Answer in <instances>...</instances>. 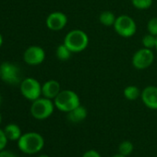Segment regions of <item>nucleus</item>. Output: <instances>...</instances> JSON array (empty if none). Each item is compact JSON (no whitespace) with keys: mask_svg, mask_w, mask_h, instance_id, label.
<instances>
[{"mask_svg":"<svg viewBox=\"0 0 157 157\" xmlns=\"http://www.w3.org/2000/svg\"><path fill=\"white\" fill-rule=\"evenodd\" d=\"M133 150H134V145L129 140H124L118 146V151H119V153L122 154V155H125V156L130 155L132 153Z\"/></svg>","mask_w":157,"mask_h":157,"instance_id":"obj_18","label":"nucleus"},{"mask_svg":"<svg viewBox=\"0 0 157 157\" xmlns=\"http://www.w3.org/2000/svg\"><path fill=\"white\" fill-rule=\"evenodd\" d=\"M90 39L88 34L81 29L69 31L66 34L63 42L72 53H81L84 51L88 47Z\"/></svg>","mask_w":157,"mask_h":157,"instance_id":"obj_1","label":"nucleus"},{"mask_svg":"<svg viewBox=\"0 0 157 157\" xmlns=\"http://www.w3.org/2000/svg\"><path fill=\"white\" fill-rule=\"evenodd\" d=\"M140 94L141 91L139 87L135 85H128L125 87V89L123 90V95L128 101H135L139 99L140 97Z\"/></svg>","mask_w":157,"mask_h":157,"instance_id":"obj_16","label":"nucleus"},{"mask_svg":"<svg viewBox=\"0 0 157 157\" xmlns=\"http://www.w3.org/2000/svg\"><path fill=\"white\" fill-rule=\"evenodd\" d=\"M87 116H88V111H87L86 107L82 105H80L76 108H74L73 110L67 113V120L69 122L75 123V124H78V123H81V122L84 121L86 119Z\"/></svg>","mask_w":157,"mask_h":157,"instance_id":"obj_13","label":"nucleus"},{"mask_svg":"<svg viewBox=\"0 0 157 157\" xmlns=\"http://www.w3.org/2000/svg\"><path fill=\"white\" fill-rule=\"evenodd\" d=\"M141 44L143 45V47L148 48V49H152L155 48V44H156V36L151 34V33H147L145 34L142 39H141Z\"/></svg>","mask_w":157,"mask_h":157,"instance_id":"obj_20","label":"nucleus"},{"mask_svg":"<svg viewBox=\"0 0 157 157\" xmlns=\"http://www.w3.org/2000/svg\"><path fill=\"white\" fill-rule=\"evenodd\" d=\"M1 122H2V116L0 114V124H1Z\"/></svg>","mask_w":157,"mask_h":157,"instance_id":"obj_29","label":"nucleus"},{"mask_svg":"<svg viewBox=\"0 0 157 157\" xmlns=\"http://www.w3.org/2000/svg\"><path fill=\"white\" fill-rule=\"evenodd\" d=\"M147 32L154 36H157V17L150 19L147 22Z\"/></svg>","mask_w":157,"mask_h":157,"instance_id":"obj_21","label":"nucleus"},{"mask_svg":"<svg viewBox=\"0 0 157 157\" xmlns=\"http://www.w3.org/2000/svg\"><path fill=\"white\" fill-rule=\"evenodd\" d=\"M3 42H4L3 36H2V34H1V33H0V47L2 46V44H3Z\"/></svg>","mask_w":157,"mask_h":157,"instance_id":"obj_25","label":"nucleus"},{"mask_svg":"<svg viewBox=\"0 0 157 157\" xmlns=\"http://www.w3.org/2000/svg\"><path fill=\"white\" fill-rule=\"evenodd\" d=\"M8 138L5 134V131L0 128V151L5 150V147L7 146L8 143Z\"/></svg>","mask_w":157,"mask_h":157,"instance_id":"obj_22","label":"nucleus"},{"mask_svg":"<svg viewBox=\"0 0 157 157\" xmlns=\"http://www.w3.org/2000/svg\"><path fill=\"white\" fill-rule=\"evenodd\" d=\"M117 34L123 38H130L137 32V24L132 17L127 14H122L117 17L113 26Z\"/></svg>","mask_w":157,"mask_h":157,"instance_id":"obj_5","label":"nucleus"},{"mask_svg":"<svg viewBox=\"0 0 157 157\" xmlns=\"http://www.w3.org/2000/svg\"><path fill=\"white\" fill-rule=\"evenodd\" d=\"M155 50L157 52V36H156V44H155Z\"/></svg>","mask_w":157,"mask_h":157,"instance_id":"obj_28","label":"nucleus"},{"mask_svg":"<svg viewBox=\"0 0 157 157\" xmlns=\"http://www.w3.org/2000/svg\"><path fill=\"white\" fill-rule=\"evenodd\" d=\"M61 92V85L56 80L46 81L42 85V96L54 100Z\"/></svg>","mask_w":157,"mask_h":157,"instance_id":"obj_12","label":"nucleus"},{"mask_svg":"<svg viewBox=\"0 0 157 157\" xmlns=\"http://www.w3.org/2000/svg\"><path fill=\"white\" fill-rule=\"evenodd\" d=\"M45 59V51L39 45H31L23 53V60L30 66H38Z\"/></svg>","mask_w":157,"mask_h":157,"instance_id":"obj_9","label":"nucleus"},{"mask_svg":"<svg viewBox=\"0 0 157 157\" xmlns=\"http://www.w3.org/2000/svg\"><path fill=\"white\" fill-rule=\"evenodd\" d=\"M1 102H2V97H1V95H0V105H1Z\"/></svg>","mask_w":157,"mask_h":157,"instance_id":"obj_30","label":"nucleus"},{"mask_svg":"<svg viewBox=\"0 0 157 157\" xmlns=\"http://www.w3.org/2000/svg\"><path fill=\"white\" fill-rule=\"evenodd\" d=\"M39 157H50V156H48V155H46V154H42V155H40Z\"/></svg>","mask_w":157,"mask_h":157,"instance_id":"obj_27","label":"nucleus"},{"mask_svg":"<svg viewBox=\"0 0 157 157\" xmlns=\"http://www.w3.org/2000/svg\"><path fill=\"white\" fill-rule=\"evenodd\" d=\"M154 61V53L151 49L142 47L137 50L131 58L132 67L138 70L147 69L151 66Z\"/></svg>","mask_w":157,"mask_h":157,"instance_id":"obj_8","label":"nucleus"},{"mask_svg":"<svg viewBox=\"0 0 157 157\" xmlns=\"http://www.w3.org/2000/svg\"><path fill=\"white\" fill-rule=\"evenodd\" d=\"M67 16L61 11H54L50 13L45 19L46 27L53 32H59L63 30L67 24Z\"/></svg>","mask_w":157,"mask_h":157,"instance_id":"obj_10","label":"nucleus"},{"mask_svg":"<svg viewBox=\"0 0 157 157\" xmlns=\"http://www.w3.org/2000/svg\"><path fill=\"white\" fill-rule=\"evenodd\" d=\"M1 80L10 85H18L21 82V71L18 65L11 62H3L0 65Z\"/></svg>","mask_w":157,"mask_h":157,"instance_id":"obj_7","label":"nucleus"},{"mask_svg":"<svg viewBox=\"0 0 157 157\" xmlns=\"http://www.w3.org/2000/svg\"><path fill=\"white\" fill-rule=\"evenodd\" d=\"M4 131L9 140H18L22 135L21 128L17 124H14V123H10L7 125L5 127Z\"/></svg>","mask_w":157,"mask_h":157,"instance_id":"obj_14","label":"nucleus"},{"mask_svg":"<svg viewBox=\"0 0 157 157\" xmlns=\"http://www.w3.org/2000/svg\"><path fill=\"white\" fill-rule=\"evenodd\" d=\"M141 101L143 105L151 109V110H157V87L153 85L146 86L140 94Z\"/></svg>","mask_w":157,"mask_h":157,"instance_id":"obj_11","label":"nucleus"},{"mask_svg":"<svg viewBox=\"0 0 157 157\" xmlns=\"http://www.w3.org/2000/svg\"><path fill=\"white\" fill-rule=\"evenodd\" d=\"M152 0H131V5L138 10H147L152 5Z\"/></svg>","mask_w":157,"mask_h":157,"instance_id":"obj_19","label":"nucleus"},{"mask_svg":"<svg viewBox=\"0 0 157 157\" xmlns=\"http://www.w3.org/2000/svg\"><path fill=\"white\" fill-rule=\"evenodd\" d=\"M117 17L110 10H105L99 15V21L105 27H113L116 22Z\"/></svg>","mask_w":157,"mask_h":157,"instance_id":"obj_15","label":"nucleus"},{"mask_svg":"<svg viewBox=\"0 0 157 157\" xmlns=\"http://www.w3.org/2000/svg\"><path fill=\"white\" fill-rule=\"evenodd\" d=\"M73 53L65 45V44H59L56 49V58L60 61H67L71 55Z\"/></svg>","mask_w":157,"mask_h":157,"instance_id":"obj_17","label":"nucleus"},{"mask_svg":"<svg viewBox=\"0 0 157 157\" xmlns=\"http://www.w3.org/2000/svg\"><path fill=\"white\" fill-rule=\"evenodd\" d=\"M44 146L43 136L37 132H27L18 140L19 149L26 154H34L42 151Z\"/></svg>","mask_w":157,"mask_h":157,"instance_id":"obj_2","label":"nucleus"},{"mask_svg":"<svg viewBox=\"0 0 157 157\" xmlns=\"http://www.w3.org/2000/svg\"><path fill=\"white\" fill-rule=\"evenodd\" d=\"M0 157H17L13 152H11L10 151H7V150H3L0 151Z\"/></svg>","mask_w":157,"mask_h":157,"instance_id":"obj_24","label":"nucleus"},{"mask_svg":"<svg viewBox=\"0 0 157 157\" xmlns=\"http://www.w3.org/2000/svg\"><path fill=\"white\" fill-rule=\"evenodd\" d=\"M53 101L56 108L64 113H68L81 105L80 96L72 90H61Z\"/></svg>","mask_w":157,"mask_h":157,"instance_id":"obj_3","label":"nucleus"},{"mask_svg":"<svg viewBox=\"0 0 157 157\" xmlns=\"http://www.w3.org/2000/svg\"><path fill=\"white\" fill-rule=\"evenodd\" d=\"M82 157H101V155L95 150H89L83 153Z\"/></svg>","mask_w":157,"mask_h":157,"instance_id":"obj_23","label":"nucleus"},{"mask_svg":"<svg viewBox=\"0 0 157 157\" xmlns=\"http://www.w3.org/2000/svg\"><path fill=\"white\" fill-rule=\"evenodd\" d=\"M20 90L24 98L33 102L42 96V84L34 78H25L20 83Z\"/></svg>","mask_w":157,"mask_h":157,"instance_id":"obj_6","label":"nucleus"},{"mask_svg":"<svg viewBox=\"0 0 157 157\" xmlns=\"http://www.w3.org/2000/svg\"><path fill=\"white\" fill-rule=\"evenodd\" d=\"M0 78H1V70H0Z\"/></svg>","mask_w":157,"mask_h":157,"instance_id":"obj_31","label":"nucleus"},{"mask_svg":"<svg viewBox=\"0 0 157 157\" xmlns=\"http://www.w3.org/2000/svg\"><path fill=\"white\" fill-rule=\"evenodd\" d=\"M113 157H128V156H125V155H122V154L118 153V154H116V155H114Z\"/></svg>","mask_w":157,"mask_h":157,"instance_id":"obj_26","label":"nucleus"},{"mask_svg":"<svg viewBox=\"0 0 157 157\" xmlns=\"http://www.w3.org/2000/svg\"><path fill=\"white\" fill-rule=\"evenodd\" d=\"M55 108L56 106L53 100L41 96L33 102L30 111L35 119L44 120L52 116Z\"/></svg>","mask_w":157,"mask_h":157,"instance_id":"obj_4","label":"nucleus"}]
</instances>
